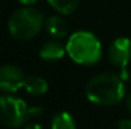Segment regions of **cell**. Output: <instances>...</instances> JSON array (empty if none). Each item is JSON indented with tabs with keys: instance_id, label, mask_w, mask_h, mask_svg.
<instances>
[{
	"instance_id": "1",
	"label": "cell",
	"mask_w": 131,
	"mask_h": 129,
	"mask_svg": "<svg viewBox=\"0 0 131 129\" xmlns=\"http://www.w3.org/2000/svg\"><path fill=\"white\" fill-rule=\"evenodd\" d=\"M85 95L93 104L111 106L124 99L125 84L115 74H99L87 84Z\"/></svg>"
},
{
	"instance_id": "2",
	"label": "cell",
	"mask_w": 131,
	"mask_h": 129,
	"mask_svg": "<svg viewBox=\"0 0 131 129\" xmlns=\"http://www.w3.org/2000/svg\"><path fill=\"white\" fill-rule=\"evenodd\" d=\"M65 47L70 58L79 65L93 66L98 63L102 57L101 42L90 32H75L70 36Z\"/></svg>"
},
{
	"instance_id": "3",
	"label": "cell",
	"mask_w": 131,
	"mask_h": 129,
	"mask_svg": "<svg viewBox=\"0 0 131 129\" xmlns=\"http://www.w3.org/2000/svg\"><path fill=\"white\" fill-rule=\"evenodd\" d=\"M43 25V14L33 8L15 10L8 22L9 33L18 41H29L36 37Z\"/></svg>"
},
{
	"instance_id": "4",
	"label": "cell",
	"mask_w": 131,
	"mask_h": 129,
	"mask_svg": "<svg viewBox=\"0 0 131 129\" xmlns=\"http://www.w3.org/2000/svg\"><path fill=\"white\" fill-rule=\"evenodd\" d=\"M29 120V108L15 96H0V123L8 128H19Z\"/></svg>"
},
{
	"instance_id": "5",
	"label": "cell",
	"mask_w": 131,
	"mask_h": 129,
	"mask_svg": "<svg viewBox=\"0 0 131 129\" xmlns=\"http://www.w3.org/2000/svg\"><path fill=\"white\" fill-rule=\"evenodd\" d=\"M24 75L22 70L13 65H5L0 67V91L3 92H17L24 86Z\"/></svg>"
},
{
	"instance_id": "6",
	"label": "cell",
	"mask_w": 131,
	"mask_h": 129,
	"mask_svg": "<svg viewBox=\"0 0 131 129\" xmlns=\"http://www.w3.org/2000/svg\"><path fill=\"white\" fill-rule=\"evenodd\" d=\"M108 60L117 67H126L131 61V41L129 38H117L108 48Z\"/></svg>"
},
{
	"instance_id": "7",
	"label": "cell",
	"mask_w": 131,
	"mask_h": 129,
	"mask_svg": "<svg viewBox=\"0 0 131 129\" xmlns=\"http://www.w3.org/2000/svg\"><path fill=\"white\" fill-rule=\"evenodd\" d=\"M66 53V47L56 39L47 41L42 44L40 49V57L45 61H59L61 60Z\"/></svg>"
},
{
	"instance_id": "8",
	"label": "cell",
	"mask_w": 131,
	"mask_h": 129,
	"mask_svg": "<svg viewBox=\"0 0 131 129\" xmlns=\"http://www.w3.org/2000/svg\"><path fill=\"white\" fill-rule=\"evenodd\" d=\"M46 29L51 37L64 38L69 32V24L64 18L59 15H52L46 20Z\"/></svg>"
},
{
	"instance_id": "9",
	"label": "cell",
	"mask_w": 131,
	"mask_h": 129,
	"mask_svg": "<svg viewBox=\"0 0 131 129\" xmlns=\"http://www.w3.org/2000/svg\"><path fill=\"white\" fill-rule=\"evenodd\" d=\"M23 87L27 90V92L32 95H43L48 90V84L43 77L37 76V75H31L26 77Z\"/></svg>"
},
{
	"instance_id": "10",
	"label": "cell",
	"mask_w": 131,
	"mask_h": 129,
	"mask_svg": "<svg viewBox=\"0 0 131 129\" xmlns=\"http://www.w3.org/2000/svg\"><path fill=\"white\" fill-rule=\"evenodd\" d=\"M51 129H75L74 118L66 111H60L52 118Z\"/></svg>"
},
{
	"instance_id": "11",
	"label": "cell",
	"mask_w": 131,
	"mask_h": 129,
	"mask_svg": "<svg viewBox=\"0 0 131 129\" xmlns=\"http://www.w3.org/2000/svg\"><path fill=\"white\" fill-rule=\"evenodd\" d=\"M47 1L56 11L64 15H68L75 11L79 4V0H47Z\"/></svg>"
},
{
	"instance_id": "12",
	"label": "cell",
	"mask_w": 131,
	"mask_h": 129,
	"mask_svg": "<svg viewBox=\"0 0 131 129\" xmlns=\"http://www.w3.org/2000/svg\"><path fill=\"white\" fill-rule=\"evenodd\" d=\"M43 114V109L41 106H33L29 108V119H37Z\"/></svg>"
},
{
	"instance_id": "13",
	"label": "cell",
	"mask_w": 131,
	"mask_h": 129,
	"mask_svg": "<svg viewBox=\"0 0 131 129\" xmlns=\"http://www.w3.org/2000/svg\"><path fill=\"white\" fill-rule=\"evenodd\" d=\"M118 129H131V119H122V120H120Z\"/></svg>"
},
{
	"instance_id": "14",
	"label": "cell",
	"mask_w": 131,
	"mask_h": 129,
	"mask_svg": "<svg viewBox=\"0 0 131 129\" xmlns=\"http://www.w3.org/2000/svg\"><path fill=\"white\" fill-rule=\"evenodd\" d=\"M24 129H43V128H42V125H40L38 123H32V124L26 125Z\"/></svg>"
},
{
	"instance_id": "15",
	"label": "cell",
	"mask_w": 131,
	"mask_h": 129,
	"mask_svg": "<svg viewBox=\"0 0 131 129\" xmlns=\"http://www.w3.org/2000/svg\"><path fill=\"white\" fill-rule=\"evenodd\" d=\"M20 4H23V5H31V4H35V3H37L38 0H18Z\"/></svg>"
},
{
	"instance_id": "16",
	"label": "cell",
	"mask_w": 131,
	"mask_h": 129,
	"mask_svg": "<svg viewBox=\"0 0 131 129\" xmlns=\"http://www.w3.org/2000/svg\"><path fill=\"white\" fill-rule=\"evenodd\" d=\"M126 106H127V109L131 111V94H129L127 97H126Z\"/></svg>"
}]
</instances>
